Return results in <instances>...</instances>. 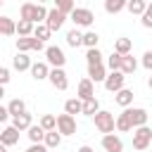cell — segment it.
Returning <instances> with one entry per match:
<instances>
[{"mask_svg":"<svg viewBox=\"0 0 152 152\" xmlns=\"http://www.w3.org/2000/svg\"><path fill=\"white\" fill-rule=\"evenodd\" d=\"M19 17H21L24 21H31V24L36 26V24H43V21H45V17H48V10H45V5L24 2V5L19 7Z\"/></svg>","mask_w":152,"mask_h":152,"instance_id":"obj_1","label":"cell"},{"mask_svg":"<svg viewBox=\"0 0 152 152\" xmlns=\"http://www.w3.org/2000/svg\"><path fill=\"white\" fill-rule=\"evenodd\" d=\"M45 59H48L45 64L52 66V69H64V64H66V55L59 45H48L45 48Z\"/></svg>","mask_w":152,"mask_h":152,"instance_id":"obj_2","label":"cell"},{"mask_svg":"<svg viewBox=\"0 0 152 152\" xmlns=\"http://www.w3.org/2000/svg\"><path fill=\"white\" fill-rule=\"evenodd\" d=\"M66 19H71L76 28H78V26L88 28V26H90V24L95 21V14H93V12L88 10V7H74V10H71V14H69Z\"/></svg>","mask_w":152,"mask_h":152,"instance_id":"obj_3","label":"cell"},{"mask_svg":"<svg viewBox=\"0 0 152 152\" xmlns=\"http://www.w3.org/2000/svg\"><path fill=\"white\" fill-rule=\"evenodd\" d=\"M95 128L102 133V135H109V133H114V114L112 112H104V109H100L95 116Z\"/></svg>","mask_w":152,"mask_h":152,"instance_id":"obj_4","label":"cell"},{"mask_svg":"<svg viewBox=\"0 0 152 152\" xmlns=\"http://www.w3.org/2000/svg\"><path fill=\"white\" fill-rule=\"evenodd\" d=\"M55 131L59 135H74L76 133V116H69V114L55 116Z\"/></svg>","mask_w":152,"mask_h":152,"instance_id":"obj_5","label":"cell"},{"mask_svg":"<svg viewBox=\"0 0 152 152\" xmlns=\"http://www.w3.org/2000/svg\"><path fill=\"white\" fill-rule=\"evenodd\" d=\"M150 145H152V131L147 126L135 128V133H133V147L138 152H145V150H150Z\"/></svg>","mask_w":152,"mask_h":152,"instance_id":"obj_6","label":"cell"},{"mask_svg":"<svg viewBox=\"0 0 152 152\" xmlns=\"http://www.w3.org/2000/svg\"><path fill=\"white\" fill-rule=\"evenodd\" d=\"M124 81H126V76H124L121 71H109L102 83H104V88H107L109 93H119V90L124 88Z\"/></svg>","mask_w":152,"mask_h":152,"instance_id":"obj_7","label":"cell"},{"mask_svg":"<svg viewBox=\"0 0 152 152\" xmlns=\"http://www.w3.org/2000/svg\"><path fill=\"white\" fill-rule=\"evenodd\" d=\"M45 48V43H40V40H36L33 36H28V38H17V52H31V50H36V52H40Z\"/></svg>","mask_w":152,"mask_h":152,"instance_id":"obj_8","label":"cell"},{"mask_svg":"<svg viewBox=\"0 0 152 152\" xmlns=\"http://www.w3.org/2000/svg\"><path fill=\"white\" fill-rule=\"evenodd\" d=\"M48 81H50L52 88H57V90H66V88H69V78H66V71H64V69H50Z\"/></svg>","mask_w":152,"mask_h":152,"instance_id":"obj_9","label":"cell"},{"mask_svg":"<svg viewBox=\"0 0 152 152\" xmlns=\"http://www.w3.org/2000/svg\"><path fill=\"white\" fill-rule=\"evenodd\" d=\"M64 19H66V17L52 7V10H48V17H45V21H43V24H45V26H48V31L52 33V31H59V28H62Z\"/></svg>","mask_w":152,"mask_h":152,"instance_id":"obj_10","label":"cell"},{"mask_svg":"<svg viewBox=\"0 0 152 152\" xmlns=\"http://www.w3.org/2000/svg\"><path fill=\"white\" fill-rule=\"evenodd\" d=\"M147 109L145 107H128V119H131V126L133 128H140V126H147Z\"/></svg>","mask_w":152,"mask_h":152,"instance_id":"obj_11","label":"cell"},{"mask_svg":"<svg viewBox=\"0 0 152 152\" xmlns=\"http://www.w3.org/2000/svg\"><path fill=\"white\" fill-rule=\"evenodd\" d=\"M90 97H95V86H93L88 78H81V81H78V88H76V100L86 102V100H90Z\"/></svg>","mask_w":152,"mask_h":152,"instance_id":"obj_12","label":"cell"},{"mask_svg":"<svg viewBox=\"0 0 152 152\" xmlns=\"http://www.w3.org/2000/svg\"><path fill=\"white\" fill-rule=\"evenodd\" d=\"M17 133H21V131H28L31 126H33V119H31V114L28 112H24V114H19V116H12V124H10Z\"/></svg>","mask_w":152,"mask_h":152,"instance_id":"obj_13","label":"cell"},{"mask_svg":"<svg viewBox=\"0 0 152 152\" xmlns=\"http://www.w3.org/2000/svg\"><path fill=\"white\" fill-rule=\"evenodd\" d=\"M102 147L107 152H124V140L119 135L109 133V135H102Z\"/></svg>","mask_w":152,"mask_h":152,"instance_id":"obj_14","label":"cell"},{"mask_svg":"<svg viewBox=\"0 0 152 152\" xmlns=\"http://www.w3.org/2000/svg\"><path fill=\"white\" fill-rule=\"evenodd\" d=\"M17 142H19V133H17L12 126H5V128H2V133H0V145L12 147V145H17Z\"/></svg>","mask_w":152,"mask_h":152,"instance_id":"obj_15","label":"cell"},{"mask_svg":"<svg viewBox=\"0 0 152 152\" xmlns=\"http://www.w3.org/2000/svg\"><path fill=\"white\" fill-rule=\"evenodd\" d=\"M31 76L36 78V81H45L48 78V74H50V66L45 64V62H31Z\"/></svg>","mask_w":152,"mask_h":152,"instance_id":"obj_16","label":"cell"},{"mask_svg":"<svg viewBox=\"0 0 152 152\" xmlns=\"http://www.w3.org/2000/svg\"><path fill=\"white\" fill-rule=\"evenodd\" d=\"M114 102H116L119 107L128 109V107L133 104V90H128V88H121L119 93H114Z\"/></svg>","mask_w":152,"mask_h":152,"instance_id":"obj_17","label":"cell"},{"mask_svg":"<svg viewBox=\"0 0 152 152\" xmlns=\"http://www.w3.org/2000/svg\"><path fill=\"white\" fill-rule=\"evenodd\" d=\"M107 76V69L104 64H95V66H88V81L90 83H102Z\"/></svg>","mask_w":152,"mask_h":152,"instance_id":"obj_18","label":"cell"},{"mask_svg":"<svg viewBox=\"0 0 152 152\" xmlns=\"http://www.w3.org/2000/svg\"><path fill=\"white\" fill-rule=\"evenodd\" d=\"M135 69H138L135 57H133V55H124V57H121V66H119V71H121L124 76H131Z\"/></svg>","mask_w":152,"mask_h":152,"instance_id":"obj_19","label":"cell"},{"mask_svg":"<svg viewBox=\"0 0 152 152\" xmlns=\"http://www.w3.org/2000/svg\"><path fill=\"white\" fill-rule=\"evenodd\" d=\"M114 128L116 131H121V133H128V131H133V126H131V119H128V109H124L116 119H114Z\"/></svg>","mask_w":152,"mask_h":152,"instance_id":"obj_20","label":"cell"},{"mask_svg":"<svg viewBox=\"0 0 152 152\" xmlns=\"http://www.w3.org/2000/svg\"><path fill=\"white\" fill-rule=\"evenodd\" d=\"M5 109H7V114H10V116H19V114H24V112H26V102H24L21 97H14V100H10V104H7Z\"/></svg>","mask_w":152,"mask_h":152,"instance_id":"obj_21","label":"cell"},{"mask_svg":"<svg viewBox=\"0 0 152 152\" xmlns=\"http://www.w3.org/2000/svg\"><path fill=\"white\" fill-rule=\"evenodd\" d=\"M43 145H45V150H57L62 145V135L57 131H48L45 138H43Z\"/></svg>","mask_w":152,"mask_h":152,"instance_id":"obj_22","label":"cell"},{"mask_svg":"<svg viewBox=\"0 0 152 152\" xmlns=\"http://www.w3.org/2000/svg\"><path fill=\"white\" fill-rule=\"evenodd\" d=\"M131 50H133V40L131 38H116V43H114V52L116 55H131Z\"/></svg>","mask_w":152,"mask_h":152,"instance_id":"obj_23","label":"cell"},{"mask_svg":"<svg viewBox=\"0 0 152 152\" xmlns=\"http://www.w3.org/2000/svg\"><path fill=\"white\" fill-rule=\"evenodd\" d=\"M12 66H14L17 71H28V69H31V57L24 55V52H17V57L12 59Z\"/></svg>","mask_w":152,"mask_h":152,"instance_id":"obj_24","label":"cell"},{"mask_svg":"<svg viewBox=\"0 0 152 152\" xmlns=\"http://www.w3.org/2000/svg\"><path fill=\"white\" fill-rule=\"evenodd\" d=\"M97 112H100V102H97V97H90V100L81 102V114H86V116H95Z\"/></svg>","mask_w":152,"mask_h":152,"instance_id":"obj_25","label":"cell"},{"mask_svg":"<svg viewBox=\"0 0 152 152\" xmlns=\"http://www.w3.org/2000/svg\"><path fill=\"white\" fill-rule=\"evenodd\" d=\"M121 10H126V0H104V12L107 14H119Z\"/></svg>","mask_w":152,"mask_h":152,"instance_id":"obj_26","label":"cell"},{"mask_svg":"<svg viewBox=\"0 0 152 152\" xmlns=\"http://www.w3.org/2000/svg\"><path fill=\"white\" fill-rule=\"evenodd\" d=\"M97 43H100V36H97L95 31H86V33H83V38H81V45H86L88 50L97 48Z\"/></svg>","mask_w":152,"mask_h":152,"instance_id":"obj_27","label":"cell"},{"mask_svg":"<svg viewBox=\"0 0 152 152\" xmlns=\"http://www.w3.org/2000/svg\"><path fill=\"white\" fill-rule=\"evenodd\" d=\"M31 36H33L36 40H40V43H45V40H48V38L52 36V33L48 31V26H45V24H36V26H33V33H31Z\"/></svg>","mask_w":152,"mask_h":152,"instance_id":"obj_28","label":"cell"},{"mask_svg":"<svg viewBox=\"0 0 152 152\" xmlns=\"http://www.w3.org/2000/svg\"><path fill=\"white\" fill-rule=\"evenodd\" d=\"M26 135H28V140H31V145H38V142H43V138H45V131H43L40 126H31Z\"/></svg>","mask_w":152,"mask_h":152,"instance_id":"obj_29","label":"cell"},{"mask_svg":"<svg viewBox=\"0 0 152 152\" xmlns=\"http://www.w3.org/2000/svg\"><path fill=\"white\" fill-rule=\"evenodd\" d=\"M0 36H14V19L0 17Z\"/></svg>","mask_w":152,"mask_h":152,"instance_id":"obj_30","label":"cell"},{"mask_svg":"<svg viewBox=\"0 0 152 152\" xmlns=\"http://www.w3.org/2000/svg\"><path fill=\"white\" fill-rule=\"evenodd\" d=\"M81 38H83V33H81L78 28L66 31V45H69V48H78V45H81Z\"/></svg>","mask_w":152,"mask_h":152,"instance_id":"obj_31","label":"cell"},{"mask_svg":"<svg viewBox=\"0 0 152 152\" xmlns=\"http://www.w3.org/2000/svg\"><path fill=\"white\" fill-rule=\"evenodd\" d=\"M86 62H88V66L104 64V62H102V52H100L97 48H93V50H88V52H86Z\"/></svg>","mask_w":152,"mask_h":152,"instance_id":"obj_32","label":"cell"},{"mask_svg":"<svg viewBox=\"0 0 152 152\" xmlns=\"http://www.w3.org/2000/svg\"><path fill=\"white\" fill-rule=\"evenodd\" d=\"M64 114H69V116L81 114V100H76V97L66 100V102H64Z\"/></svg>","mask_w":152,"mask_h":152,"instance_id":"obj_33","label":"cell"},{"mask_svg":"<svg viewBox=\"0 0 152 152\" xmlns=\"http://www.w3.org/2000/svg\"><path fill=\"white\" fill-rule=\"evenodd\" d=\"M145 7H147L145 0H131V2H126V10H128L131 14H142Z\"/></svg>","mask_w":152,"mask_h":152,"instance_id":"obj_34","label":"cell"},{"mask_svg":"<svg viewBox=\"0 0 152 152\" xmlns=\"http://www.w3.org/2000/svg\"><path fill=\"white\" fill-rule=\"evenodd\" d=\"M74 7H76V5H74L71 0H57V2H55V10H57V12H62L64 17H69Z\"/></svg>","mask_w":152,"mask_h":152,"instance_id":"obj_35","label":"cell"},{"mask_svg":"<svg viewBox=\"0 0 152 152\" xmlns=\"http://www.w3.org/2000/svg\"><path fill=\"white\" fill-rule=\"evenodd\" d=\"M38 126H40V128H43L45 133H48V131H55V116H52V114H43V116H40V124H38Z\"/></svg>","mask_w":152,"mask_h":152,"instance_id":"obj_36","label":"cell"},{"mask_svg":"<svg viewBox=\"0 0 152 152\" xmlns=\"http://www.w3.org/2000/svg\"><path fill=\"white\" fill-rule=\"evenodd\" d=\"M107 66H109L112 71H119V66H121V55H116V52H112V55L107 57Z\"/></svg>","mask_w":152,"mask_h":152,"instance_id":"obj_37","label":"cell"},{"mask_svg":"<svg viewBox=\"0 0 152 152\" xmlns=\"http://www.w3.org/2000/svg\"><path fill=\"white\" fill-rule=\"evenodd\" d=\"M140 17H142V26H145V28H152V5H147Z\"/></svg>","mask_w":152,"mask_h":152,"instance_id":"obj_38","label":"cell"},{"mask_svg":"<svg viewBox=\"0 0 152 152\" xmlns=\"http://www.w3.org/2000/svg\"><path fill=\"white\" fill-rule=\"evenodd\" d=\"M10 78H12L10 76V69L7 66H0V86L2 88H5V83H10Z\"/></svg>","mask_w":152,"mask_h":152,"instance_id":"obj_39","label":"cell"},{"mask_svg":"<svg viewBox=\"0 0 152 152\" xmlns=\"http://www.w3.org/2000/svg\"><path fill=\"white\" fill-rule=\"evenodd\" d=\"M142 66H145V69H147V71H150V69H152V50H147V52H145V55H142Z\"/></svg>","mask_w":152,"mask_h":152,"instance_id":"obj_40","label":"cell"},{"mask_svg":"<svg viewBox=\"0 0 152 152\" xmlns=\"http://www.w3.org/2000/svg\"><path fill=\"white\" fill-rule=\"evenodd\" d=\"M26 152H48V150H45V145H43V142H38V145H31Z\"/></svg>","mask_w":152,"mask_h":152,"instance_id":"obj_41","label":"cell"},{"mask_svg":"<svg viewBox=\"0 0 152 152\" xmlns=\"http://www.w3.org/2000/svg\"><path fill=\"white\" fill-rule=\"evenodd\" d=\"M7 116H10V114H7V109L0 104V124H2V121H7Z\"/></svg>","mask_w":152,"mask_h":152,"instance_id":"obj_42","label":"cell"},{"mask_svg":"<svg viewBox=\"0 0 152 152\" xmlns=\"http://www.w3.org/2000/svg\"><path fill=\"white\" fill-rule=\"evenodd\" d=\"M76 152H95V150H93V147H90V145H81V147H78V150H76Z\"/></svg>","mask_w":152,"mask_h":152,"instance_id":"obj_43","label":"cell"},{"mask_svg":"<svg viewBox=\"0 0 152 152\" xmlns=\"http://www.w3.org/2000/svg\"><path fill=\"white\" fill-rule=\"evenodd\" d=\"M2 95H5V88H2V86H0V100H2Z\"/></svg>","mask_w":152,"mask_h":152,"instance_id":"obj_44","label":"cell"},{"mask_svg":"<svg viewBox=\"0 0 152 152\" xmlns=\"http://www.w3.org/2000/svg\"><path fill=\"white\" fill-rule=\"evenodd\" d=\"M0 152H7V147H5V145H0Z\"/></svg>","mask_w":152,"mask_h":152,"instance_id":"obj_45","label":"cell"},{"mask_svg":"<svg viewBox=\"0 0 152 152\" xmlns=\"http://www.w3.org/2000/svg\"><path fill=\"white\" fill-rule=\"evenodd\" d=\"M0 7H2V0H0Z\"/></svg>","mask_w":152,"mask_h":152,"instance_id":"obj_46","label":"cell"},{"mask_svg":"<svg viewBox=\"0 0 152 152\" xmlns=\"http://www.w3.org/2000/svg\"><path fill=\"white\" fill-rule=\"evenodd\" d=\"M145 152H150V150H145Z\"/></svg>","mask_w":152,"mask_h":152,"instance_id":"obj_47","label":"cell"}]
</instances>
